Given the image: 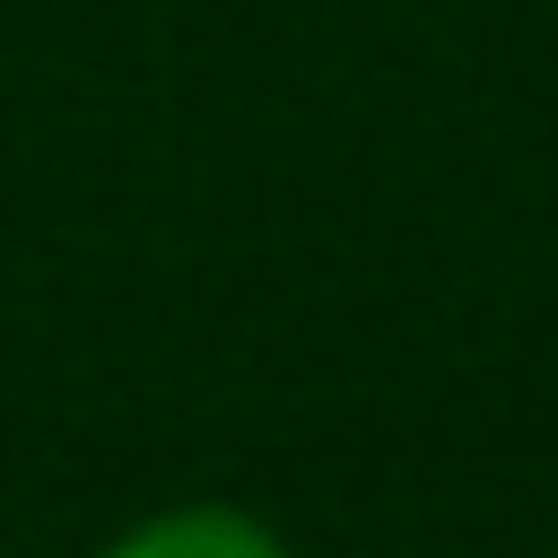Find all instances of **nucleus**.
<instances>
[{"label": "nucleus", "instance_id": "1", "mask_svg": "<svg viewBox=\"0 0 558 558\" xmlns=\"http://www.w3.org/2000/svg\"><path fill=\"white\" fill-rule=\"evenodd\" d=\"M96 558H288V541H279L262 514L201 497V506L140 514V523H131V532H113Z\"/></svg>", "mask_w": 558, "mask_h": 558}]
</instances>
